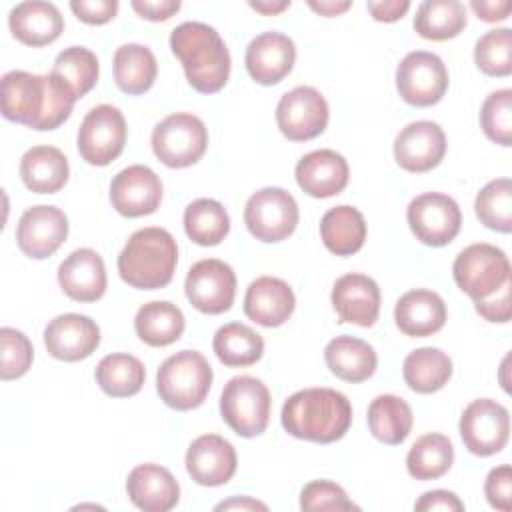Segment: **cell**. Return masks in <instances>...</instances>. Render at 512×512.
<instances>
[{
  "label": "cell",
  "mask_w": 512,
  "mask_h": 512,
  "mask_svg": "<svg viewBox=\"0 0 512 512\" xmlns=\"http://www.w3.org/2000/svg\"><path fill=\"white\" fill-rule=\"evenodd\" d=\"M76 98L54 74L10 70L0 82L2 116L32 130H54L64 124Z\"/></svg>",
  "instance_id": "1"
},
{
  "label": "cell",
  "mask_w": 512,
  "mask_h": 512,
  "mask_svg": "<svg viewBox=\"0 0 512 512\" xmlns=\"http://www.w3.org/2000/svg\"><path fill=\"white\" fill-rule=\"evenodd\" d=\"M284 430L300 440L330 444L340 440L352 424L350 400L332 388H304L282 406Z\"/></svg>",
  "instance_id": "2"
},
{
  "label": "cell",
  "mask_w": 512,
  "mask_h": 512,
  "mask_svg": "<svg viewBox=\"0 0 512 512\" xmlns=\"http://www.w3.org/2000/svg\"><path fill=\"white\" fill-rule=\"evenodd\" d=\"M170 48L194 90L214 94L226 86L230 76V52L212 26L204 22L178 24L170 34Z\"/></svg>",
  "instance_id": "3"
},
{
  "label": "cell",
  "mask_w": 512,
  "mask_h": 512,
  "mask_svg": "<svg viewBox=\"0 0 512 512\" xmlns=\"http://www.w3.org/2000/svg\"><path fill=\"white\" fill-rule=\"evenodd\" d=\"M178 264L174 236L158 226L136 230L118 256L120 278L138 290H158L170 284Z\"/></svg>",
  "instance_id": "4"
},
{
  "label": "cell",
  "mask_w": 512,
  "mask_h": 512,
  "mask_svg": "<svg viewBox=\"0 0 512 512\" xmlns=\"http://www.w3.org/2000/svg\"><path fill=\"white\" fill-rule=\"evenodd\" d=\"M212 376V368L200 352L180 350L160 364L156 390L166 406L186 412L206 400Z\"/></svg>",
  "instance_id": "5"
},
{
  "label": "cell",
  "mask_w": 512,
  "mask_h": 512,
  "mask_svg": "<svg viewBox=\"0 0 512 512\" xmlns=\"http://www.w3.org/2000/svg\"><path fill=\"white\" fill-rule=\"evenodd\" d=\"M270 406L272 400L266 384L248 374L230 378L220 394L222 420L244 438L260 436L266 430Z\"/></svg>",
  "instance_id": "6"
},
{
  "label": "cell",
  "mask_w": 512,
  "mask_h": 512,
  "mask_svg": "<svg viewBox=\"0 0 512 512\" xmlns=\"http://www.w3.org/2000/svg\"><path fill=\"white\" fill-rule=\"evenodd\" d=\"M454 282L474 302L484 300L510 282V260L498 246L478 242L466 246L452 266Z\"/></svg>",
  "instance_id": "7"
},
{
  "label": "cell",
  "mask_w": 512,
  "mask_h": 512,
  "mask_svg": "<svg viewBox=\"0 0 512 512\" xmlns=\"http://www.w3.org/2000/svg\"><path fill=\"white\" fill-rule=\"evenodd\" d=\"M208 148L204 122L190 112H176L158 122L152 130V150L168 168H188L196 164Z\"/></svg>",
  "instance_id": "8"
},
{
  "label": "cell",
  "mask_w": 512,
  "mask_h": 512,
  "mask_svg": "<svg viewBox=\"0 0 512 512\" xmlns=\"http://www.w3.org/2000/svg\"><path fill=\"white\" fill-rule=\"evenodd\" d=\"M244 224L260 242H280L298 226V204L290 192L268 186L254 192L244 206Z\"/></svg>",
  "instance_id": "9"
},
{
  "label": "cell",
  "mask_w": 512,
  "mask_h": 512,
  "mask_svg": "<svg viewBox=\"0 0 512 512\" xmlns=\"http://www.w3.org/2000/svg\"><path fill=\"white\" fill-rule=\"evenodd\" d=\"M126 134L128 130L122 112L112 104H100L84 116L78 128L76 146L82 160L88 164L108 166L122 154Z\"/></svg>",
  "instance_id": "10"
},
{
  "label": "cell",
  "mask_w": 512,
  "mask_h": 512,
  "mask_svg": "<svg viewBox=\"0 0 512 512\" xmlns=\"http://www.w3.org/2000/svg\"><path fill=\"white\" fill-rule=\"evenodd\" d=\"M396 88L410 106L426 108L438 104L448 90L446 64L432 52H408L396 68Z\"/></svg>",
  "instance_id": "11"
},
{
  "label": "cell",
  "mask_w": 512,
  "mask_h": 512,
  "mask_svg": "<svg viewBox=\"0 0 512 512\" xmlns=\"http://www.w3.org/2000/svg\"><path fill=\"white\" fill-rule=\"evenodd\" d=\"M408 226L416 240L426 246H446L462 226V212L454 198L442 192H424L416 196L406 210Z\"/></svg>",
  "instance_id": "12"
},
{
  "label": "cell",
  "mask_w": 512,
  "mask_h": 512,
  "mask_svg": "<svg viewBox=\"0 0 512 512\" xmlns=\"http://www.w3.org/2000/svg\"><path fill=\"white\" fill-rule=\"evenodd\" d=\"M460 436L464 446L476 456H492L500 452L510 436L508 410L490 398L472 400L460 416Z\"/></svg>",
  "instance_id": "13"
},
{
  "label": "cell",
  "mask_w": 512,
  "mask_h": 512,
  "mask_svg": "<svg viewBox=\"0 0 512 512\" xmlns=\"http://www.w3.org/2000/svg\"><path fill=\"white\" fill-rule=\"evenodd\" d=\"M328 102L312 86H296L276 106V124L292 142H306L320 136L328 124Z\"/></svg>",
  "instance_id": "14"
},
{
  "label": "cell",
  "mask_w": 512,
  "mask_h": 512,
  "mask_svg": "<svg viewBox=\"0 0 512 512\" xmlns=\"http://www.w3.org/2000/svg\"><path fill=\"white\" fill-rule=\"evenodd\" d=\"M184 290L196 310L204 314H222L234 304L236 274L226 262L204 258L188 270Z\"/></svg>",
  "instance_id": "15"
},
{
  "label": "cell",
  "mask_w": 512,
  "mask_h": 512,
  "mask_svg": "<svg viewBox=\"0 0 512 512\" xmlns=\"http://www.w3.org/2000/svg\"><path fill=\"white\" fill-rule=\"evenodd\" d=\"M68 236V218L66 214L48 204H38L28 208L16 226V244L18 248L34 258L44 260L52 256Z\"/></svg>",
  "instance_id": "16"
},
{
  "label": "cell",
  "mask_w": 512,
  "mask_h": 512,
  "mask_svg": "<svg viewBox=\"0 0 512 512\" xmlns=\"http://www.w3.org/2000/svg\"><path fill=\"white\" fill-rule=\"evenodd\" d=\"M110 202L126 218L152 214L162 202V182L152 168L132 164L112 178Z\"/></svg>",
  "instance_id": "17"
},
{
  "label": "cell",
  "mask_w": 512,
  "mask_h": 512,
  "mask_svg": "<svg viewBox=\"0 0 512 512\" xmlns=\"http://www.w3.org/2000/svg\"><path fill=\"white\" fill-rule=\"evenodd\" d=\"M446 154V134L432 120H416L404 126L394 140V158L406 172H428Z\"/></svg>",
  "instance_id": "18"
},
{
  "label": "cell",
  "mask_w": 512,
  "mask_h": 512,
  "mask_svg": "<svg viewBox=\"0 0 512 512\" xmlns=\"http://www.w3.org/2000/svg\"><path fill=\"white\" fill-rule=\"evenodd\" d=\"M100 344L98 324L84 314H60L44 328V346L50 356L62 362L88 358Z\"/></svg>",
  "instance_id": "19"
},
{
  "label": "cell",
  "mask_w": 512,
  "mask_h": 512,
  "mask_svg": "<svg viewBox=\"0 0 512 512\" xmlns=\"http://www.w3.org/2000/svg\"><path fill=\"white\" fill-rule=\"evenodd\" d=\"M296 60L292 38L282 32H262L246 48V70L250 78L262 86L282 82Z\"/></svg>",
  "instance_id": "20"
},
{
  "label": "cell",
  "mask_w": 512,
  "mask_h": 512,
  "mask_svg": "<svg viewBox=\"0 0 512 512\" xmlns=\"http://www.w3.org/2000/svg\"><path fill=\"white\" fill-rule=\"evenodd\" d=\"M238 466L234 446L218 434L198 436L186 450V470L200 486L226 484Z\"/></svg>",
  "instance_id": "21"
},
{
  "label": "cell",
  "mask_w": 512,
  "mask_h": 512,
  "mask_svg": "<svg viewBox=\"0 0 512 512\" xmlns=\"http://www.w3.org/2000/svg\"><path fill=\"white\" fill-rule=\"evenodd\" d=\"M338 322H350L362 328L372 326L380 314V288L366 274L340 276L330 294Z\"/></svg>",
  "instance_id": "22"
},
{
  "label": "cell",
  "mask_w": 512,
  "mask_h": 512,
  "mask_svg": "<svg viewBox=\"0 0 512 512\" xmlns=\"http://www.w3.org/2000/svg\"><path fill=\"white\" fill-rule=\"evenodd\" d=\"M58 284L62 292L76 302H96L106 292V266L92 248L70 252L58 266Z\"/></svg>",
  "instance_id": "23"
},
{
  "label": "cell",
  "mask_w": 512,
  "mask_h": 512,
  "mask_svg": "<svg viewBox=\"0 0 512 512\" xmlns=\"http://www.w3.org/2000/svg\"><path fill=\"white\" fill-rule=\"evenodd\" d=\"M130 502L144 512H168L178 504L180 486L172 472L160 464H138L126 480Z\"/></svg>",
  "instance_id": "24"
},
{
  "label": "cell",
  "mask_w": 512,
  "mask_h": 512,
  "mask_svg": "<svg viewBox=\"0 0 512 512\" xmlns=\"http://www.w3.org/2000/svg\"><path fill=\"white\" fill-rule=\"evenodd\" d=\"M298 186L314 198H330L340 194L348 184V162L342 154L320 148L304 154L296 164Z\"/></svg>",
  "instance_id": "25"
},
{
  "label": "cell",
  "mask_w": 512,
  "mask_h": 512,
  "mask_svg": "<svg viewBox=\"0 0 512 512\" xmlns=\"http://www.w3.org/2000/svg\"><path fill=\"white\" fill-rule=\"evenodd\" d=\"M294 306V292L282 278L260 276L246 288L244 314L260 326H282L292 316Z\"/></svg>",
  "instance_id": "26"
},
{
  "label": "cell",
  "mask_w": 512,
  "mask_h": 512,
  "mask_svg": "<svg viewBox=\"0 0 512 512\" xmlns=\"http://www.w3.org/2000/svg\"><path fill=\"white\" fill-rule=\"evenodd\" d=\"M394 320L402 334L426 338L446 324V304L434 290L416 288L398 298Z\"/></svg>",
  "instance_id": "27"
},
{
  "label": "cell",
  "mask_w": 512,
  "mask_h": 512,
  "mask_svg": "<svg viewBox=\"0 0 512 512\" xmlns=\"http://www.w3.org/2000/svg\"><path fill=\"white\" fill-rule=\"evenodd\" d=\"M12 36L26 46H46L58 40L64 30V18L52 2H20L8 14Z\"/></svg>",
  "instance_id": "28"
},
{
  "label": "cell",
  "mask_w": 512,
  "mask_h": 512,
  "mask_svg": "<svg viewBox=\"0 0 512 512\" xmlns=\"http://www.w3.org/2000/svg\"><path fill=\"white\" fill-rule=\"evenodd\" d=\"M68 174V158L54 146H32L20 158V178L36 194L58 192L68 182Z\"/></svg>",
  "instance_id": "29"
},
{
  "label": "cell",
  "mask_w": 512,
  "mask_h": 512,
  "mask_svg": "<svg viewBox=\"0 0 512 512\" xmlns=\"http://www.w3.org/2000/svg\"><path fill=\"white\" fill-rule=\"evenodd\" d=\"M324 360L332 374L340 380L358 384L376 372L378 356L374 348L354 336H336L324 348Z\"/></svg>",
  "instance_id": "30"
},
{
  "label": "cell",
  "mask_w": 512,
  "mask_h": 512,
  "mask_svg": "<svg viewBox=\"0 0 512 512\" xmlns=\"http://www.w3.org/2000/svg\"><path fill=\"white\" fill-rule=\"evenodd\" d=\"M320 238L332 254L352 256L364 246L366 220L354 206H334L320 220Z\"/></svg>",
  "instance_id": "31"
},
{
  "label": "cell",
  "mask_w": 512,
  "mask_h": 512,
  "mask_svg": "<svg viewBox=\"0 0 512 512\" xmlns=\"http://www.w3.org/2000/svg\"><path fill=\"white\" fill-rule=\"evenodd\" d=\"M182 310L166 300H154L138 308L134 318V330L138 338L154 348L168 346L176 342L184 332Z\"/></svg>",
  "instance_id": "32"
},
{
  "label": "cell",
  "mask_w": 512,
  "mask_h": 512,
  "mask_svg": "<svg viewBox=\"0 0 512 512\" xmlns=\"http://www.w3.org/2000/svg\"><path fill=\"white\" fill-rule=\"evenodd\" d=\"M112 70L118 88L126 94L138 96L152 88L158 74V64L148 46L122 44L114 52Z\"/></svg>",
  "instance_id": "33"
},
{
  "label": "cell",
  "mask_w": 512,
  "mask_h": 512,
  "mask_svg": "<svg viewBox=\"0 0 512 512\" xmlns=\"http://www.w3.org/2000/svg\"><path fill=\"white\" fill-rule=\"evenodd\" d=\"M368 428L372 436L388 446L402 444L414 422L410 404L394 394H380L368 406Z\"/></svg>",
  "instance_id": "34"
},
{
  "label": "cell",
  "mask_w": 512,
  "mask_h": 512,
  "mask_svg": "<svg viewBox=\"0 0 512 512\" xmlns=\"http://www.w3.org/2000/svg\"><path fill=\"white\" fill-rule=\"evenodd\" d=\"M450 376L452 360L440 348L424 346L412 350L402 362V378L418 394H432L444 388Z\"/></svg>",
  "instance_id": "35"
},
{
  "label": "cell",
  "mask_w": 512,
  "mask_h": 512,
  "mask_svg": "<svg viewBox=\"0 0 512 512\" xmlns=\"http://www.w3.org/2000/svg\"><path fill=\"white\" fill-rule=\"evenodd\" d=\"M466 28V8L458 0H426L414 16V30L434 42L450 40Z\"/></svg>",
  "instance_id": "36"
},
{
  "label": "cell",
  "mask_w": 512,
  "mask_h": 512,
  "mask_svg": "<svg viewBox=\"0 0 512 512\" xmlns=\"http://www.w3.org/2000/svg\"><path fill=\"white\" fill-rule=\"evenodd\" d=\"M212 348L224 366L238 368L256 364L264 352L262 336L246 324L230 322L216 330Z\"/></svg>",
  "instance_id": "37"
},
{
  "label": "cell",
  "mask_w": 512,
  "mask_h": 512,
  "mask_svg": "<svg viewBox=\"0 0 512 512\" xmlns=\"http://www.w3.org/2000/svg\"><path fill=\"white\" fill-rule=\"evenodd\" d=\"M94 376L104 394L112 398H128L140 392L146 378V370L136 356L116 352L104 356L98 362Z\"/></svg>",
  "instance_id": "38"
},
{
  "label": "cell",
  "mask_w": 512,
  "mask_h": 512,
  "mask_svg": "<svg viewBox=\"0 0 512 512\" xmlns=\"http://www.w3.org/2000/svg\"><path fill=\"white\" fill-rule=\"evenodd\" d=\"M452 462L454 446L444 434L438 432L420 436L406 456L408 474L416 480H436L450 470Z\"/></svg>",
  "instance_id": "39"
},
{
  "label": "cell",
  "mask_w": 512,
  "mask_h": 512,
  "mask_svg": "<svg viewBox=\"0 0 512 512\" xmlns=\"http://www.w3.org/2000/svg\"><path fill=\"white\" fill-rule=\"evenodd\" d=\"M184 230L200 246H216L230 232V216L224 206L212 198H198L184 210Z\"/></svg>",
  "instance_id": "40"
},
{
  "label": "cell",
  "mask_w": 512,
  "mask_h": 512,
  "mask_svg": "<svg viewBox=\"0 0 512 512\" xmlns=\"http://www.w3.org/2000/svg\"><path fill=\"white\" fill-rule=\"evenodd\" d=\"M98 72L100 68L96 54L84 46H70L62 50L50 70V74H54L76 100L94 88L98 82Z\"/></svg>",
  "instance_id": "41"
},
{
  "label": "cell",
  "mask_w": 512,
  "mask_h": 512,
  "mask_svg": "<svg viewBox=\"0 0 512 512\" xmlns=\"http://www.w3.org/2000/svg\"><path fill=\"white\" fill-rule=\"evenodd\" d=\"M478 220L496 232L508 234L512 230V182L510 178H496L488 182L474 200Z\"/></svg>",
  "instance_id": "42"
},
{
  "label": "cell",
  "mask_w": 512,
  "mask_h": 512,
  "mask_svg": "<svg viewBox=\"0 0 512 512\" xmlns=\"http://www.w3.org/2000/svg\"><path fill=\"white\" fill-rule=\"evenodd\" d=\"M476 66L488 74L506 78L512 72V30L494 28L478 38L474 48Z\"/></svg>",
  "instance_id": "43"
},
{
  "label": "cell",
  "mask_w": 512,
  "mask_h": 512,
  "mask_svg": "<svg viewBox=\"0 0 512 512\" xmlns=\"http://www.w3.org/2000/svg\"><path fill=\"white\" fill-rule=\"evenodd\" d=\"M480 126L488 140L510 146L512 144V90L502 88L486 96L480 108Z\"/></svg>",
  "instance_id": "44"
},
{
  "label": "cell",
  "mask_w": 512,
  "mask_h": 512,
  "mask_svg": "<svg viewBox=\"0 0 512 512\" xmlns=\"http://www.w3.org/2000/svg\"><path fill=\"white\" fill-rule=\"evenodd\" d=\"M34 360V348L28 336L16 328H0V378L14 380L28 372Z\"/></svg>",
  "instance_id": "45"
},
{
  "label": "cell",
  "mask_w": 512,
  "mask_h": 512,
  "mask_svg": "<svg viewBox=\"0 0 512 512\" xmlns=\"http://www.w3.org/2000/svg\"><path fill=\"white\" fill-rule=\"evenodd\" d=\"M300 508L312 510H358L344 488L330 480H312L300 492Z\"/></svg>",
  "instance_id": "46"
},
{
  "label": "cell",
  "mask_w": 512,
  "mask_h": 512,
  "mask_svg": "<svg viewBox=\"0 0 512 512\" xmlns=\"http://www.w3.org/2000/svg\"><path fill=\"white\" fill-rule=\"evenodd\" d=\"M484 494L492 508L508 512L512 508V470L508 464L496 466L488 472Z\"/></svg>",
  "instance_id": "47"
},
{
  "label": "cell",
  "mask_w": 512,
  "mask_h": 512,
  "mask_svg": "<svg viewBox=\"0 0 512 512\" xmlns=\"http://www.w3.org/2000/svg\"><path fill=\"white\" fill-rule=\"evenodd\" d=\"M72 12L78 16V20L100 26L110 22L118 12L116 0H72L70 2Z\"/></svg>",
  "instance_id": "48"
},
{
  "label": "cell",
  "mask_w": 512,
  "mask_h": 512,
  "mask_svg": "<svg viewBox=\"0 0 512 512\" xmlns=\"http://www.w3.org/2000/svg\"><path fill=\"white\" fill-rule=\"evenodd\" d=\"M476 312L488 320V322H508L512 316V304H510V282H506L498 292L484 300L474 302Z\"/></svg>",
  "instance_id": "49"
},
{
  "label": "cell",
  "mask_w": 512,
  "mask_h": 512,
  "mask_svg": "<svg viewBox=\"0 0 512 512\" xmlns=\"http://www.w3.org/2000/svg\"><path fill=\"white\" fill-rule=\"evenodd\" d=\"M132 8L150 22H164L180 10L178 0H132Z\"/></svg>",
  "instance_id": "50"
},
{
  "label": "cell",
  "mask_w": 512,
  "mask_h": 512,
  "mask_svg": "<svg viewBox=\"0 0 512 512\" xmlns=\"http://www.w3.org/2000/svg\"><path fill=\"white\" fill-rule=\"evenodd\" d=\"M414 510H464L462 500L448 490H430L420 496V500L414 504Z\"/></svg>",
  "instance_id": "51"
},
{
  "label": "cell",
  "mask_w": 512,
  "mask_h": 512,
  "mask_svg": "<svg viewBox=\"0 0 512 512\" xmlns=\"http://www.w3.org/2000/svg\"><path fill=\"white\" fill-rule=\"evenodd\" d=\"M366 8H368V12L372 14V18L378 20V22H396V20H400V18L408 12L410 2H408V0L368 2Z\"/></svg>",
  "instance_id": "52"
},
{
  "label": "cell",
  "mask_w": 512,
  "mask_h": 512,
  "mask_svg": "<svg viewBox=\"0 0 512 512\" xmlns=\"http://www.w3.org/2000/svg\"><path fill=\"white\" fill-rule=\"evenodd\" d=\"M470 8L484 22H500V20L508 18L512 4L510 2H482V0L478 2V0H472Z\"/></svg>",
  "instance_id": "53"
},
{
  "label": "cell",
  "mask_w": 512,
  "mask_h": 512,
  "mask_svg": "<svg viewBox=\"0 0 512 512\" xmlns=\"http://www.w3.org/2000/svg\"><path fill=\"white\" fill-rule=\"evenodd\" d=\"M216 510H262V512H266L268 506L264 502H258V500L250 498V496H234L226 502L216 504Z\"/></svg>",
  "instance_id": "54"
},
{
  "label": "cell",
  "mask_w": 512,
  "mask_h": 512,
  "mask_svg": "<svg viewBox=\"0 0 512 512\" xmlns=\"http://www.w3.org/2000/svg\"><path fill=\"white\" fill-rule=\"evenodd\" d=\"M308 6H310L314 12L322 14V16H338V14L346 12V10L352 6V2H350V0H342V2H340V0H322V2L310 0Z\"/></svg>",
  "instance_id": "55"
},
{
  "label": "cell",
  "mask_w": 512,
  "mask_h": 512,
  "mask_svg": "<svg viewBox=\"0 0 512 512\" xmlns=\"http://www.w3.org/2000/svg\"><path fill=\"white\" fill-rule=\"evenodd\" d=\"M290 6L288 0H282V2H250V8H254L256 12H262L266 16H272V14H278L282 10H286Z\"/></svg>",
  "instance_id": "56"
}]
</instances>
